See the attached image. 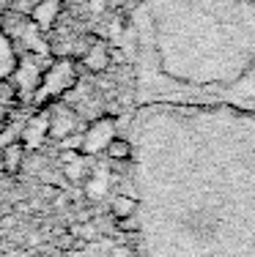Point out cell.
<instances>
[{
    "mask_svg": "<svg viewBox=\"0 0 255 257\" xmlns=\"http://www.w3.org/2000/svg\"><path fill=\"white\" fill-rule=\"evenodd\" d=\"M115 227H118L121 232H137L140 230V216H126V219H118V222H115Z\"/></svg>",
    "mask_w": 255,
    "mask_h": 257,
    "instance_id": "cell-11",
    "label": "cell"
},
{
    "mask_svg": "<svg viewBox=\"0 0 255 257\" xmlns=\"http://www.w3.org/2000/svg\"><path fill=\"white\" fill-rule=\"evenodd\" d=\"M140 203H137L135 197H129V194H115L113 203H110V216L118 222V219H126V216H135Z\"/></svg>",
    "mask_w": 255,
    "mask_h": 257,
    "instance_id": "cell-9",
    "label": "cell"
},
{
    "mask_svg": "<svg viewBox=\"0 0 255 257\" xmlns=\"http://www.w3.org/2000/svg\"><path fill=\"white\" fill-rule=\"evenodd\" d=\"M20 69V55H17L14 39L0 28V79H11Z\"/></svg>",
    "mask_w": 255,
    "mask_h": 257,
    "instance_id": "cell-7",
    "label": "cell"
},
{
    "mask_svg": "<svg viewBox=\"0 0 255 257\" xmlns=\"http://www.w3.org/2000/svg\"><path fill=\"white\" fill-rule=\"evenodd\" d=\"M110 47H107V41L102 39H88V47H85V52L77 58V63H80V69L91 71V74H102V71L110 69Z\"/></svg>",
    "mask_w": 255,
    "mask_h": 257,
    "instance_id": "cell-5",
    "label": "cell"
},
{
    "mask_svg": "<svg viewBox=\"0 0 255 257\" xmlns=\"http://www.w3.org/2000/svg\"><path fill=\"white\" fill-rule=\"evenodd\" d=\"M47 115H50V140H66L71 132H74V123H77V112L66 104H50L47 107Z\"/></svg>",
    "mask_w": 255,
    "mask_h": 257,
    "instance_id": "cell-6",
    "label": "cell"
},
{
    "mask_svg": "<svg viewBox=\"0 0 255 257\" xmlns=\"http://www.w3.org/2000/svg\"><path fill=\"white\" fill-rule=\"evenodd\" d=\"M17 3H20V9L25 11V14H30V9L36 6V0H17Z\"/></svg>",
    "mask_w": 255,
    "mask_h": 257,
    "instance_id": "cell-12",
    "label": "cell"
},
{
    "mask_svg": "<svg viewBox=\"0 0 255 257\" xmlns=\"http://www.w3.org/2000/svg\"><path fill=\"white\" fill-rule=\"evenodd\" d=\"M118 118L115 115H99V118L88 120V126L82 128L80 145H77V154L80 156H99L105 154V148L110 145L113 137H118Z\"/></svg>",
    "mask_w": 255,
    "mask_h": 257,
    "instance_id": "cell-2",
    "label": "cell"
},
{
    "mask_svg": "<svg viewBox=\"0 0 255 257\" xmlns=\"http://www.w3.org/2000/svg\"><path fill=\"white\" fill-rule=\"evenodd\" d=\"M47 140H50V115H47V107H41L25 120L20 132V143L25 145V151H39Z\"/></svg>",
    "mask_w": 255,
    "mask_h": 257,
    "instance_id": "cell-3",
    "label": "cell"
},
{
    "mask_svg": "<svg viewBox=\"0 0 255 257\" xmlns=\"http://www.w3.org/2000/svg\"><path fill=\"white\" fill-rule=\"evenodd\" d=\"M80 85V63L74 58H55L50 66L41 69V79H39V88L33 93V104L36 109L41 107H50V104L60 101L66 93Z\"/></svg>",
    "mask_w": 255,
    "mask_h": 257,
    "instance_id": "cell-1",
    "label": "cell"
},
{
    "mask_svg": "<svg viewBox=\"0 0 255 257\" xmlns=\"http://www.w3.org/2000/svg\"><path fill=\"white\" fill-rule=\"evenodd\" d=\"M63 9H66V0H36V6L28 14V22L36 30H41V33H50L58 25Z\"/></svg>",
    "mask_w": 255,
    "mask_h": 257,
    "instance_id": "cell-4",
    "label": "cell"
},
{
    "mask_svg": "<svg viewBox=\"0 0 255 257\" xmlns=\"http://www.w3.org/2000/svg\"><path fill=\"white\" fill-rule=\"evenodd\" d=\"M105 156L110 159V162H129V159H132V145H129V140L113 137L110 145L105 148Z\"/></svg>",
    "mask_w": 255,
    "mask_h": 257,
    "instance_id": "cell-10",
    "label": "cell"
},
{
    "mask_svg": "<svg viewBox=\"0 0 255 257\" xmlns=\"http://www.w3.org/2000/svg\"><path fill=\"white\" fill-rule=\"evenodd\" d=\"M25 145L20 143V140H14V143H9L3 151H0V164H3V173L9 175H17L22 170V162H25Z\"/></svg>",
    "mask_w": 255,
    "mask_h": 257,
    "instance_id": "cell-8",
    "label": "cell"
}]
</instances>
